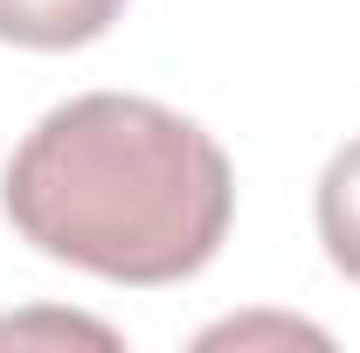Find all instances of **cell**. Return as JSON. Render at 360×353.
Returning <instances> with one entry per match:
<instances>
[{"instance_id":"cell-2","label":"cell","mask_w":360,"mask_h":353,"mask_svg":"<svg viewBox=\"0 0 360 353\" xmlns=\"http://www.w3.org/2000/svg\"><path fill=\"white\" fill-rule=\"evenodd\" d=\"M125 14V0H0V42L14 49H84Z\"/></svg>"},{"instance_id":"cell-3","label":"cell","mask_w":360,"mask_h":353,"mask_svg":"<svg viewBox=\"0 0 360 353\" xmlns=\"http://www.w3.org/2000/svg\"><path fill=\"white\" fill-rule=\"evenodd\" d=\"M319 243L360 284V139H347L319 174Z\"/></svg>"},{"instance_id":"cell-4","label":"cell","mask_w":360,"mask_h":353,"mask_svg":"<svg viewBox=\"0 0 360 353\" xmlns=\"http://www.w3.org/2000/svg\"><path fill=\"white\" fill-rule=\"evenodd\" d=\"M222 340H312L319 347V333L312 326H291V319H236V326H215V333H201V347H222Z\"/></svg>"},{"instance_id":"cell-1","label":"cell","mask_w":360,"mask_h":353,"mask_svg":"<svg viewBox=\"0 0 360 353\" xmlns=\"http://www.w3.org/2000/svg\"><path fill=\"white\" fill-rule=\"evenodd\" d=\"M0 208L21 243L111 284H180L236 222L229 153L153 97L90 90L14 146Z\"/></svg>"}]
</instances>
